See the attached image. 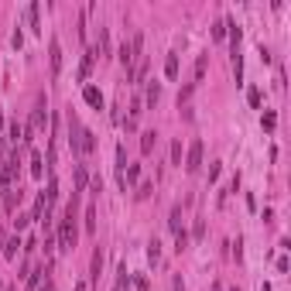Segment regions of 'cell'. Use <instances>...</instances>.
Masks as SVG:
<instances>
[{"mask_svg":"<svg viewBox=\"0 0 291 291\" xmlns=\"http://www.w3.org/2000/svg\"><path fill=\"white\" fill-rule=\"evenodd\" d=\"M69 127H72V137H69V140H72V151H76V155H93V151H96V134L86 130V127L79 123L76 113H69Z\"/></svg>","mask_w":291,"mask_h":291,"instance_id":"6da1fadb","label":"cell"},{"mask_svg":"<svg viewBox=\"0 0 291 291\" xmlns=\"http://www.w3.org/2000/svg\"><path fill=\"white\" fill-rule=\"evenodd\" d=\"M202 168V140H192V148H189V155H185V172L195 175Z\"/></svg>","mask_w":291,"mask_h":291,"instance_id":"7a4b0ae2","label":"cell"},{"mask_svg":"<svg viewBox=\"0 0 291 291\" xmlns=\"http://www.w3.org/2000/svg\"><path fill=\"white\" fill-rule=\"evenodd\" d=\"M48 65H52V79L62 72V45H58V38H52V45H48Z\"/></svg>","mask_w":291,"mask_h":291,"instance_id":"3957f363","label":"cell"},{"mask_svg":"<svg viewBox=\"0 0 291 291\" xmlns=\"http://www.w3.org/2000/svg\"><path fill=\"white\" fill-rule=\"evenodd\" d=\"M144 76H148V55H137V62H134V69L127 72V79H130L134 86H140V82H144Z\"/></svg>","mask_w":291,"mask_h":291,"instance_id":"277c9868","label":"cell"},{"mask_svg":"<svg viewBox=\"0 0 291 291\" xmlns=\"http://www.w3.org/2000/svg\"><path fill=\"white\" fill-rule=\"evenodd\" d=\"M123 172H127V151H123V144H116V185L127 192V182H123Z\"/></svg>","mask_w":291,"mask_h":291,"instance_id":"5b68a950","label":"cell"},{"mask_svg":"<svg viewBox=\"0 0 291 291\" xmlns=\"http://www.w3.org/2000/svg\"><path fill=\"white\" fill-rule=\"evenodd\" d=\"M96 48H86V55H82V65H79V82H86L89 79V72H93V62H96Z\"/></svg>","mask_w":291,"mask_h":291,"instance_id":"8992f818","label":"cell"},{"mask_svg":"<svg viewBox=\"0 0 291 291\" xmlns=\"http://www.w3.org/2000/svg\"><path fill=\"white\" fill-rule=\"evenodd\" d=\"M38 14H41L38 0H31V4H28V11H24V18H28V28H31L35 35H41V21H38Z\"/></svg>","mask_w":291,"mask_h":291,"instance_id":"52a82bcc","label":"cell"},{"mask_svg":"<svg viewBox=\"0 0 291 291\" xmlns=\"http://www.w3.org/2000/svg\"><path fill=\"white\" fill-rule=\"evenodd\" d=\"M99 274H103V250H93V260H89V284H99Z\"/></svg>","mask_w":291,"mask_h":291,"instance_id":"ba28073f","label":"cell"},{"mask_svg":"<svg viewBox=\"0 0 291 291\" xmlns=\"http://www.w3.org/2000/svg\"><path fill=\"white\" fill-rule=\"evenodd\" d=\"M45 120H48V110H45V103H38V106L31 110V123H28V134H31V130H41V127H45Z\"/></svg>","mask_w":291,"mask_h":291,"instance_id":"9c48e42d","label":"cell"},{"mask_svg":"<svg viewBox=\"0 0 291 291\" xmlns=\"http://www.w3.org/2000/svg\"><path fill=\"white\" fill-rule=\"evenodd\" d=\"M82 99H86L93 110H103V93H99L96 86H86V89H82Z\"/></svg>","mask_w":291,"mask_h":291,"instance_id":"30bf717a","label":"cell"},{"mask_svg":"<svg viewBox=\"0 0 291 291\" xmlns=\"http://www.w3.org/2000/svg\"><path fill=\"white\" fill-rule=\"evenodd\" d=\"M45 274H48V267H31L28 271V291H38L41 281H45Z\"/></svg>","mask_w":291,"mask_h":291,"instance_id":"8fae6325","label":"cell"},{"mask_svg":"<svg viewBox=\"0 0 291 291\" xmlns=\"http://www.w3.org/2000/svg\"><path fill=\"white\" fill-rule=\"evenodd\" d=\"M206 65H209V55H199L195 58V72H192V86H199L206 79Z\"/></svg>","mask_w":291,"mask_h":291,"instance_id":"7c38bea8","label":"cell"},{"mask_svg":"<svg viewBox=\"0 0 291 291\" xmlns=\"http://www.w3.org/2000/svg\"><path fill=\"white\" fill-rule=\"evenodd\" d=\"M140 113H144V103H140V99H134V103H130V116L123 120V123H127V130H134V127H137Z\"/></svg>","mask_w":291,"mask_h":291,"instance_id":"4fadbf2b","label":"cell"},{"mask_svg":"<svg viewBox=\"0 0 291 291\" xmlns=\"http://www.w3.org/2000/svg\"><path fill=\"white\" fill-rule=\"evenodd\" d=\"M18 247H21V240H18V236H11V240H4V247H0V257H7V260H14V257H18Z\"/></svg>","mask_w":291,"mask_h":291,"instance_id":"5bb4252c","label":"cell"},{"mask_svg":"<svg viewBox=\"0 0 291 291\" xmlns=\"http://www.w3.org/2000/svg\"><path fill=\"white\" fill-rule=\"evenodd\" d=\"M86 185H89V172H86V165H76V195L86 192Z\"/></svg>","mask_w":291,"mask_h":291,"instance_id":"9a60e30c","label":"cell"},{"mask_svg":"<svg viewBox=\"0 0 291 291\" xmlns=\"http://www.w3.org/2000/svg\"><path fill=\"white\" fill-rule=\"evenodd\" d=\"M155 144H158L155 130H144V134H140V151H144V155H151V151H155Z\"/></svg>","mask_w":291,"mask_h":291,"instance_id":"2e32d148","label":"cell"},{"mask_svg":"<svg viewBox=\"0 0 291 291\" xmlns=\"http://www.w3.org/2000/svg\"><path fill=\"white\" fill-rule=\"evenodd\" d=\"M99 55H113V45H110V31L106 28H99Z\"/></svg>","mask_w":291,"mask_h":291,"instance_id":"e0dca14e","label":"cell"},{"mask_svg":"<svg viewBox=\"0 0 291 291\" xmlns=\"http://www.w3.org/2000/svg\"><path fill=\"white\" fill-rule=\"evenodd\" d=\"M168 230H172V233L185 230V226H182V206H175V209H172V216H168Z\"/></svg>","mask_w":291,"mask_h":291,"instance_id":"ac0fdd59","label":"cell"},{"mask_svg":"<svg viewBox=\"0 0 291 291\" xmlns=\"http://www.w3.org/2000/svg\"><path fill=\"white\" fill-rule=\"evenodd\" d=\"M21 189H11V192H4V206H7V213H14V206H18L21 202Z\"/></svg>","mask_w":291,"mask_h":291,"instance_id":"d6986e66","label":"cell"},{"mask_svg":"<svg viewBox=\"0 0 291 291\" xmlns=\"http://www.w3.org/2000/svg\"><path fill=\"white\" fill-rule=\"evenodd\" d=\"M158 99H161V86H158V82H151V86H148V96L140 99V103H144V106H155Z\"/></svg>","mask_w":291,"mask_h":291,"instance_id":"ffe728a7","label":"cell"},{"mask_svg":"<svg viewBox=\"0 0 291 291\" xmlns=\"http://www.w3.org/2000/svg\"><path fill=\"white\" fill-rule=\"evenodd\" d=\"M165 76H168V79H178V55H175V52L165 58Z\"/></svg>","mask_w":291,"mask_h":291,"instance_id":"44dd1931","label":"cell"},{"mask_svg":"<svg viewBox=\"0 0 291 291\" xmlns=\"http://www.w3.org/2000/svg\"><path fill=\"white\" fill-rule=\"evenodd\" d=\"M41 175H45V158L31 155V178H41Z\"/></svg>","mask_w":291,"mask_h":291,"instance_id":"7402d4cb","label":"cell"},{"mask_svg":"<svg viewBox=\"0 0 291 291\" xmlns=\"http://www.w3.org/2000/svg\"><path fill=\"white\" fill-rule=\"evenodd\" d=\"M148 260H151V264H161V243H158V240L148 243Z\"/></svg>","mask_w":291,"mask_h":291,"instance_id":"603a6c76","label":"cell"},{"mask_svg":"<svg viewBox=\"0 0 291 291\" xmlns=\"http://www.w3.org/2000/svg\"><path fill=\"white\" fill-rule=\"evenodd\" d=\"M260 123H264V130H267V134H271L274 127H277V113H274V110H267V113L260 116Z\"/></svg>","mask_w":291,"mask_h":291,"instance_id":"cb8c5ba5","label":"cell"},{"mask_svg":"<svg viewBox=\"0 0 291 291\" xmlns=\"http://www.w3.org/2000/svg\"><path fill=\"white\" fill-rule=\"evenodd\" d=\"M55 199H58V182H55V178H52V182H48V189H45V202L52 206Z\"/></svg>","mask_w":291,"mask_h":291,"instance_id":"d4e9b609","label":"cell"},{"mask_svg":"<svg viewBox=\"0 0 291 291\" xmlns=\"http://www.w3.org/2000/svg\"><path fill=\"white\" fill-rule=\"evenodd\" d=\"M175 250L182 253V250H189V233L182 230V233H175Z\"/></svg>","mask_w":291,"mask_h":291,"instance_id":"484cf974","label":"cell"},{"mask_svg":"<svg viewBox=\"0 0 291 291\" xmlns=\"http://www.w3.org/2000/svg\"><path fill=\"white\" fill-rule=\"evenodd\" d=\"M86 233H96V209H86Z\"/></svg>","mask_w":291,"mask_h":291,"instance_id":"4316f807","label":"cell"},{"mask_svg":"<svg viewBox=\"0 0 291 291\" xmlns=\"http://www.w3.org/2000/svg\"><path fill=\"white\" fill-rule=\"evenodd\" d=\"M140 178V165H127V172H123V182H137Z\"/></svg>","mask_w":291,"mask_h":291,"instance_id":"83f0119b","label":"cell"},{"mask_svg":"<svg viewBox=\"0 0 291 291\" xmlns=\"http://www.w3.org/2000/svg\"><path fill=\"white\" fill-rule=\"evenodd\" d=\"M213 38H216V41L226 38V21H216V24H213Z\"/></svg>","mask_w":291,"mask_h":291,"instance_id":"f1b7e54d","label":"cell"},{"mask_svg":"<svg viewBox=\"0 0 291 291\" xmlns=\"http://www.w3.org/2000/svg\"><path fill=\"white\" fill-rule=\"evenodd\" d=\"M172 165H182V140H172Z\"/></svg>","mask_w":291,"mask_h":291,"instance_id":"f546056e","label":"cell"},{"mask_svg":"<svg viewBox=\"0 0 291 291\" xmlns=\"http://www.w3.org/2000/svg\"><path fill=\"white\" fill-rule=\"evenodd\" d=\"M195 93V86L192 82H189V86H185V89H182V93H178V106H185V103H189V96H192Z\"/></svg>","mask_w":291,"mask_h":291,"instance_id":"4dcf8cb0","label":"cell"},{"mask_svg":"<svg viewBox=\"0 0 291 291\" xmlns=\"http://www.w3.org/2000/svg\"><path fill=\"white\" fill-rule=\"evenodd\" d=\"M247 99H250L253 110H257V106H260V89H250V93H247Z\"/></svg>","mask_w":291,"mask_h":291,"instance_id":"1f68e13d","label":"cell"},{"mask_svg":"<svg viewBox=\"0 0 291 291\" xmlns=\"http://www.w3.org/2000/svg\"><path fill=\"white\" fill-rule=\"evenodd\" d=\"M11 45H14V48H21V45H24V35H21V28L14 31V35H11Z\"/></svg>","mask_w":291,"mask_h":291,"instance_id":"d6a6232c","label":"cell"},{"mask_svg":"<svg viewBox=\"0 0 291 291\" xmlns=\"http://www.w3.org/2000/svg\"><path fill=\"white\" fill-rule=\"evenodd\" d=\"M151 192H155V185H140V189H137V199H148Z\"/></svg>","mask_w":291,"mask_h":291,"instance_id":"836d02e7","label":"cell"},{"mask_svg":"<svg viewBox=\"0 0 291 291\" xmlns=\"http://www.w3.org/2000/svg\"><path fill=\"white\" fill-rule=\"evenodd\" d=\"M28 223H31V216H18V219H14V230H24Z\"/></svg>","mask_w":291,"mask_h":291,"instance_id":"e575fe53","label":"cell"},{"mask_svg":"<svg viewBox=\"0 0 291 291\" xmlns=\"http://www.w3.org/2000/svg\"><path fill=\"white\" fill-rule=\"evenodd\" d=\"M288 267H291V260H288V257H277V271L284 274V271H288Z\"/></svg>","mask_w":291,"mask_h":291,"instance_id":"d590c367","label":"cell"},{"mask_svg":"<svg viewBox=\"0 0 291 291\" xmlns=\"http://www.w3.org/2000/svg\"><path fill=\"white\" fill-rule=\"evenodd\" d=\"M172 291H185V284H182V277H178V274L172 277Z\"/></svg>","mask_w":291,"mask_h":291,"instance_id":"8d00e7d4","label":"cell"},{"mask_svg":"<svg viewBox=\"0 0 291 291\" xmlns=\"http://www.w3.org/2000/svg\"><path fill=\"white\" fill-rule=\"evenodd\" d=\"M45 291H55V284H52V281H48V284H45Z\"/></svg>","mask_w":291,"mask_h":291,"instance_id":"74e56055","label":"cell"},{"mask_svg":"<svg viewBox=\"0 0 291 291\" xmlns=\"http://www.w3.org/2000/svg\"><path fill=\"white\" fill-rule=\"evenodd\" d=\"M213 291H223V284H219V281H216V284H213Z\"/></svg>","mask_w":291,"mask_h":291,"instance_id":"f35d334b","label":"cell"},{"mask_svg":"<svg viewBox=\"0 0 291 291\" xmlns=\"http://www.w3.org/2000/svg\"><path fill=\"white\" fill-rule=\"evenodd\" d=\"M76 291H86V284H76Z\"/></svg>","mask_w":291,"mask_h":291,"instance_id":"ab89813d","label":"cell"},{"mask_svg":"<svg viewBox=\"0 0 291 291\" xmlns=\"http://www.w3.org/2000/svg\"><path fill=\"white\" fill-rule=\"evenodd\" d=\"M233 291H236V288H233Z\"/></svg>","mask_w":291,"mask_h":291,"instance_id":"60d3db41","label":"cell"},{"mask_svg":"<svg viewBox=\"0 0 291 291\" xmlns=\"http://www.w3.org/2000/svg\"><path fill=\"white\" fill-rule=\"evenodd\" d=\"M7 291H11V288H7Z\"/></svg>","mask_w":291,"mask_h":291,"instance_id":"b9f144b4","label":"cell"}]
</instances>
